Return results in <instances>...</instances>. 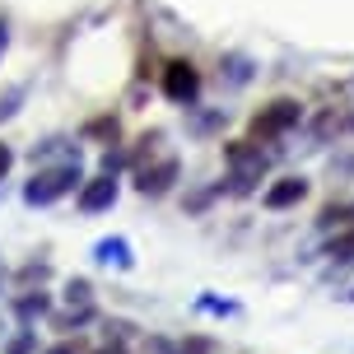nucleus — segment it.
I'll return each mask as SVG.
<instances>
[{
  "instance_id": "obj_1",
  "label": "nucleus",
  "mask_w": 354,
  "mask_h": 354,
  "mask_svg": "<svg viewBox=\"0 0 354 354\" xmlns=\"http://www.w3.org/2000/svg\"><path fill=\"white\" fill-rule=\"evenodd\" d=\"M80 182H84L80 159H66V163H56V168L33 173V182L24 187V201H28V205H52V201H61L66 192H75Z\"/></svg>"
},
{
  "instance_id": "obj_2",
  "label": "nucleus",
  "mask_w": 354,
  "mask_h": 354,
  "mask_svg": "<svg viewBox=\"0 0 354 354\" xmlns=\"http://www.w3.org/2000/svg\"><path fill=\"white\" fill-rule=\"evenodd\" d=\"M117 173H98V177H88V182H80V210L84 214H98V210H112L117 205Z\"/></svg>"
},
{
  "instance_id": "obj_3",
  "label": "nucleus",
  "mask_w": 354,
  "mask_h": 354,
  "mask_svg": "<svg viewBox=\"0 0 354 354\" xmlns=\"http://www.w3.org/2000/svg\"><path fill=\"white\" fill-rule=\"evenodd\" d=\"M229 163H233V187H238V192H252V187L261 182V173H266V154L252 149V145H233Z\"/></svg>"
},
{
  "instance_id": "obj_4",
  "label": "nucleus",
  "mask_w": 354,
  "mask_h": 354,
  "mask_svg": "<svg viewBox=\"0 0 354 354\" xmlns=\"http://www.w3.org/2000/svg\"><path fill=\"white\" fill-rule=\"evenodd\" d=\"M163 93H168L173 103H196V93H201V75H196V66L173 61V66L163 71Z\"/></svg>"
},
{
  "instance_id": "obj_5",
  "label": "nucleus",
  "mask_w": 354,
  "mask_h": 354,
  "mask_svg": "<svg viewBox=\"0 0 354 354\" xmlns=\"http://www.w3.org/2000/svg\"><path fill=\"white\" fill-rule=\"evenodd\" d=\"M294 122H299V103H289V98H284V103H270V107H266L261 117L252 122V131H257L261 140H275V136H284Z\"/></svg>"
},
{
  "instance_id": "obj_6",
  "label": "nucleus",
  "mask_w": 354,
  "mask_h": 354,
  "mask_svg": "<svg viewBox=\"0 0 354 354\" xmlns=\"http://www.w3.org/2000/svg\"><path fill=\"white\" fill-rule=\"evenodd\" d=\"M303 196H308V182H303V177H280V182L266 192V210H289V205H299Z\"/></svg>"
},
{
  "instance_id": "obj_7",
  "label": "nucleus",
  "mask_w": 354,
  "mask_h": 354,
  "mask_svg": "<svg viewBox=\"0 0 354 354\" xmlns=\"http://www.w3.org/2000/svg\"><path fill=\"white\" fill-rule=\"evenodd\" d=\"M93 261L98 266H117V270H131L136 257H131V243H126V238H98V243H93Z\"/></svg>"
},
{
  "instance_id": "obj_8",
  "label": "nucleus",
  "mask_w": 354,
  "mask_h": 354,
  "mask_svg": "<svg viewBox=\"0 0 354 354\" xmlns=\"http://www.w3.org/2000/svg\"><path fill=\"white\" fill-rule=\"evenodd\" d=\"M173 177H177V159H163L159 168H145V173H140V192L159 196V192H168V182H173Z\"/></svg>"
},
{
  "instance_id": "obj_9",
  "label": "nucleus",
  "mask_w": 354,
  "mask_h": 354,
  "mask_svg": "<svg viewBox=\"0 0 354 354\" xmlns=\"http://www.w3.org/2000/svg\"><path fill=\"white\" fill-rule=\"evenodd\" d=\"M331 261H354V229L331 238Z\"/></svg>"
},
{
  "instance_id": "obj_10",
  "label": "nucleus",
  "mask_w": 354,
  "mask_h": 354,
  "mask_svg": "<svg viewBox=\"0 0 354 354\" xmlns=\"http://www.w3.org/2000/svg\"><path fill=\"white\" fill-rule=\"evenodd\" d=\"M345 214H354V205H331V210H322V229H331V224H345Z\"/></svg>"
},
{
  "instance_id": "obj_11",
  "label": "nucleus",
  "mask_w": 354,
  "mask_h": 354,
  "mask_svg": "<svg viewBox=\"0 0 354 354\" xmlns=\"http://www.w3.org/2000/svg\"><path fill=\"white\" fill-rule=\"evenodd\" d=\"M88 294H93L88 280H71V284H66V299H71V303H88Z\"/></svg>"
},
{
  "instance_id": "obj_12",
  "label": "nucleus",
  "mask_w": 354,
  "mask_h": 354,
  "mask_svg": "<svg viewBox=\"0 0 354 354\" xmlns=\"http://www.w3.org/2000/svg\"><path fill=\"white\" fill-rule=\"evenodd\" d=\"M19 313H24V317H33V313L42 317V313H47V299H42V294H37V299H24V303H19Z\"/></svg>"
},
{
  "instance_id": "obj_13",
  "label": "nucleus",
  "mask_w": 354,
  "mask_h": 354,
  "mask_svg": "<svg viewBox=\"0 0 354 354\" xmlns=\"http://www.w3.org/2000/svg\"><path fill=\"white\" fill-rule=\"evenodd\" d=\"M10 168H15V149H10V145L0 140V177L10 173Z\"/></svg>"
},
{
  "instance_id": "obj_14",
  "label": "nucleus",
  "mask_w": 354,
  "mask_h": 354,
  "mask_svg": "<svg viewBox=\"0 0 354 354\" xmlns=\"http://www.w3.org/2000/svg\"><path fill=\"white\" fill-rule=\"evenodd\" d=\"M5 52H10V24L0 19V61H5Z\"/></svg>"
},
{
  "instance_id": "obj_15",
  "label": "nucleus",
  "mask_w": 354,
  "mask_h": 354,
  "mask_svg": "<svg viewBox=\"0 0 354 354\" xmlns=\"http://www.w3.org/2000/svg\"><path fill=\"white\" fill-rule=\"evenodd\" d=\"M47 354H75V350H71V345H52Z\"/></svg>"
},
{
  "instance_id": "obj_16",
  "label": "nucleus",
  "mask_w": 354,
  "mask_h": 354,
  "mask_svg": "<svg viewBox=\"0 0 354 354\" xmlns=\"http://www.w3.org/2000/svg\"><path fill=\"white\" fill-rule=\"evenodd\" d=\"M98 354H126V350H122V345H103Z\"/></svg>"
}]
</instances>
